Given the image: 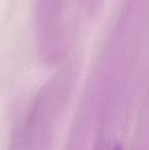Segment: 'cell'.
<instances>
[{
  "label": "cell",
  "instance_id": "1",
  "mask_svg": "<svg viewBox=\"0 0 149 150\" xmlns=\"http://www.w3.org/2000/svg\"><path fill=\"white\" fill-rule=\"evenodd\" d=\"M115 150H121V149L119 148V147H117V148H115Z\"/></svg>",
  "mask_w": 149,
  "mask_h": 150
}]
</instances>
